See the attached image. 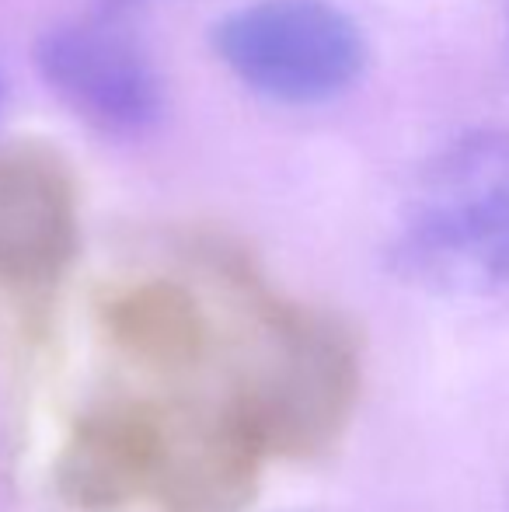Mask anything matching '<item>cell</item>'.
Masks as SVG:
<instances>
[{"label":"cell","mask_w":509,"mask_h":512,"mask_svg":"<svg viewBox=\"0 0 509 512\" xmlns=\"http://www.w3.org/2000/svg\"><path fill=\"white\" fill-rule=\"evenodd\" d=\"M387 265L440 297L509 286V133H468L429 157L401 203Z\"/></svg>","instance_id":"obj_1"},{"label":"cell","mask_w":509,"mask_h":512,"mask_svg":"<svg viewBox=\"0 0 509 512\" xmlns=\"http://www.w3.org/2000/svg\"><path fill=\"white\" fill-rule=\"evenodd\" d=\"M81 251V189L70 161L42 140L0 147V345L46 349Z\"/></svg>","instance_id":"obj_2"},{"label":"cell","mask_w":509,"mask_h":512,"mask_svg":"<svg viewBox=\"0 0 509 512\" xmlns=\"http://www.w3.org/2000/svg\"><path fill=\"white\" fill-rule=\"evenodd\" d=\"M213 53L248 91L279 105H325L370 63L367 35L332 0H255L224 14Z\"/></svg>","instance_id":"obj_3"},{"label":"cell","mask_w":509,"mask_h":512,"mask_svg":"<svg viewBox=\"0 0 509 512\" xmlns=\"http://www.w3.org/2000/svg\"><path fill=\"white\" fill-rule=\"evenodd\" d=\"M35 70L53 98L109 140H140L164 115V81L123 11L53 25L35 42Z\"/></svg>","instance_id":"obj_4"},{"label":"cell","mask_w":509,"mask_h":512,"mask_svg":"<svg viewBox=\"0 0 509 512\" xmlns=\"http://www.w3.org/2000/svg\"><path fill=\"white\" fill-rule=\"evenodd\" d=\"M171 405L112 398L74 418L53 464L56 495L74 512H119L154 502L168 457Z\"/></svg>","instance_id":"obj_5"},{"label":"cell","mask_w":509,"mask_h":512,"mask_svg":"<svg viewBox=\"0 0 509 512\" xmlns=\"http://www.w3.org/2000/svg\"><path fill=\"white\" fill-rule=\"evenodd\" d=\"M98 328L112 352L161 377L192 373L217 349V321L178 279H133L102 293Z\"/></svg>","instance_id":"obj_6"},{"label":"cell","mask_w":509,"mask_h":512,"mask_svg":"<svg viewBox=\"0 0 509 512\" xmlns=\"http://www.w3.org/2000/svg\"><path fill=\"white\" fill-rule=\"evenodd\" d=\"M129 4H133V0H98V7H105V11H123V14Z\"/></svg>","instance_id":"obj_7"}]
</instances>
